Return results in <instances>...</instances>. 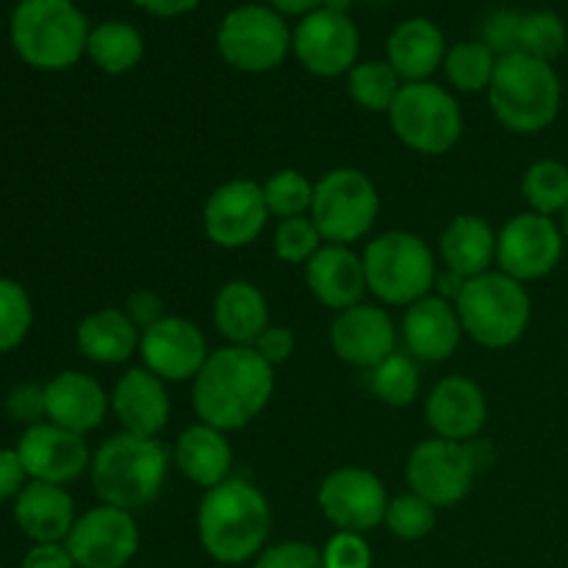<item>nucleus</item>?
I'll return each mask as SVG.
<instances>
[{
  "label": "nucleus",
  "mask_w": 568,
  "mask_h": 568,
  "mask_svg": "<svg viewBox=\"0 0 568 568\" xmlns=\"http://www.w3.org/2000/svg\"><path fill=\"white\" fill-rule=\"evenodd\" d=\"M322 516L344 532H369L383 525L388 508V494L381 477L364 466H338L322 480L320 494Z\"/></svg>",
  "instance_id": "nucleus-13"
},
{
  "label": "nucleus",
  "mask_w": 568,
  "mask_h": 568,
  "mask_svg": "<svg viewBox=\"0 0 568 568\" xmlns=\"http://www.w3.org/2000/svg\"><path fill=\"white\" fill-rule=\"evenodd\" d=\"M403 81L388 61H361L347 72V94L366 111H386L397 100Z\"/></svg>",
  "instance_id": "nucleus-35"
},
{
  "label": "nucleus",
  "mask_w": 568,
  "mask_h": 568,
  "mask_svg": "<svg viewBox=\"0 0 568 568\" xmlns=\"http://www.w3.org/2000/svg\"><path fill=\"white\" fill-rule=\"evenodd\" d=\"M436 514L438 508H433L427 499H422L419 494L410 491L388 503L383 525H386L388 532L397 536L399 541H422V538H427L436 530Z\"/></svg>",
  "instance_id": "nucleus-38"
},
{
  "label": "nucleus",
  "mask_w": 568,
  "mask_h": 568,
  "mask_svg": "<svg viewBox=\"0 0 568 568\" xmlns=\"http://www.w3.org/2000/svg\"><path fill=\"white\" fill-rule=\"evenodd\" d=\"M560 227H564V236L568 239V209L564 211V225H560Z\"/></svg>",
  "instance_id": "nucleus-53"
},
{
  "label": "nucleus",
  "mask_w": 568,
  "mask_h": 568,
  "mask_svg": "<svg viewBox=\"0 0 568 568\" xmlns=\"http://www.w3.org/2000/svg\"><path fill=\"white\" fill-rule=\"evenodd\" d=\"M494 453L480 438L475 442H447L427 438L419 442L405 464V480L410 491L419 494L433 508H453L469 497L475 477L491 466Z\"/></svg>",
  "instance_id": "nucleus-8"
},
{
  "label": "nucleus",
  "mask_w": 568,
  "mask_h": 568,
  "mask_svg": "<svg viewBox=\"0 0 568 568\" xmlns=\"http://www.w3.org/2000/svg\"><path fill=\"white\" fill-rule=\"evenodd\" d=\"M133 3L153 17H181L197 9L200 0H133Z\"/></svg>",
  "instance_id": "nucleus-49"
},
{
  "label": "nucleus",
  "mask_w": 568,
  "mask_h": 568,
  "mask_svg": "<svg viewBox=\"0 0 568 568\" xmlns=\"http://www.w3.org/2000/svg\"><path fill=\"white\" fill-rule=\"evenodd\" d=\"M172 458H175L178 471L192 486L203 488V491H211V488L231 480L233 447L227 442V433L216 430V427L205 425V422L186 427L178 436Z\"/></svg>",
  "instance_id": "nucleus-27"
},
{
  "label": "nucleus",
  "mask_w": 568,
  "mask_h": 568,
  "mask_svg": "<svg viewBox=\"0 0 568 568\" xmlns=\"http://www.w3.org/2000/svg\"><path fill=\"white\" fill-rule=\"evenodd\" d=\"M438 250H442L444 270L471 281L491 272V266L497 264V233L483 216L460 214L444 227Z\"/></svg>",
  "instance_id": "nucleus-29"
},
{
  "label": "nucleus",
  "mask_w": 568,
  "mask_h": 568,
  "mask_svg": "<svg viewBox=\"0 0 568 568\" xmlns=\"http://www.w3.org/2000/svg\"><path fill=\"white\" fill-rule=\"evenodd\" d=\"M331 347L344 364L369 372L397 353V327L386 308L358 303L336 314L331 325Z\"/></svg>",
  "instance_id": "nucleus-19"
},
{
  "label": "nucleus",
  "mask_w": 568,
  "mask_h": 568,
  "mask_svg": "<svg viewBox=\"0 0 568 568\" xmlns=\"http://www.w3.org/2000/svg\"><path fill=\"white\" fill-rule=\"evenodd\" d=\"M31 297L17 281L0 277V353L20 347L31 331Z\"/></svg>",
  "instance_id": "nucleus-39"
},
{
  "label": "nucleus",
  "mask_w": 568,
  "mask_h": 568,
  "mask_svg": "<svg viewBox=\"0 0 568 568\" xmlns=\"http://www.w3.org/2000/svg\"><path fill=\"white\" fill-rule=\"evenodd\" d=\"M270 209L264 186L250 178H236L209 194L203 205V231L222 250H242L264 233Z\"/></svg>",
  "instance_id": "nucleus-14"
},
{
  "label": "nucleus",
  "mask_w": 568,
  "mask_h": 568,
  "mask_svg": "<svg viewBox=\"0 0 568 568\" xmlns=\"http://www.w3.org/2000/svg\"><path fill=\"white\" fill-rule=\"evenodd\" d=\"M253 568H325L322 549L308 541H281L266 547L255 558Z\"/></svg>",
  "instance_id": "nucleus-42"
},
{
  "label": "nucleus",
  "mask_w": 568,
  "mask_h": 568,
  "mask_svg": "<svg viewBox=\"0 0 568 568\" xmlns=\"http://www.w3.org/2000/svg\"><path fill=\"white\" fill-rule=\"evenodd\" d=\"M366 288L381 305L408 308L430 297L436 288L438 264L430 244L410 231L381 233L364 250Z\"/></svg>",
  "instance_id": "nucleus-6"
},
{
  "label": "nucleus",
  "mask_w": 568,
  "mask_h": 568,
  "mask_svg": "<svg viewBox=\"0 0 568 568\" xmlns=\"http://www.w3.org/2000/svg\"><path fill=\"white\" fill-rule=\"evenodd\" d=\"M139 355H142L144 369H150L164 383H186L200 375L211 349L194 322L183 316H164L142 331Z\"/></svg>",
  "instance_id": "nucleus-17"
},
{
  "label": "nucleus",
  "mask_w": 568,
  "mask_h": 568,
  "mask_svg": "<svg viewBox=\"0 0 568 568\" xmlns=\"http://www.w3.org/2000/svg\"><path fill=\"white\" fill-rule=\"evenodd\" d=\"M125 314L131 316V322L139 331H144V327L155 325V322H161L166 316L164 300L155 292H150V288H142V292H133L131 297H128Z\"/></svg>",
  "instance_id": "nucleus-46"
},
{
  "label": "nucleus",
  "mask_w": 568,
  "mask_h": 568,
  "mask_svg": "<svg viewBox=\"0 0 568 568\" xmlns=\"http://www.w3.org/2000/svg\"><path fill=\"white\" fill-rule=\"evenodd\" d=\"M464 333L486 349H508L530 327L532 303L525 283L491 270L466 281L458 303Z\"/></svg>",
  "instance_id": "nucleus-7"
},
{
  "label": "nucleus",
  "mask_w": 568,
  "mask_h": 568,
  "mask_svg": "<svg viewBox=\"0 0 568 568\" xmlns=\"http://www.w3.org/2000/svg\"><path fill=\"white\" fill-rule=\"evenodd\" d=\"M272 530V508L264 491L242 477L205 491L197 508V536L209 558L239 566L255 560L266 549Z\"/></svg>",
  "instance_id": "nucleus-2"
},
{
  "label": "nucleus",
  "mask_w": 568,
  "mask_h": 568,
  "mask_svg": "<svg viewBox=\"0 0 568 568\" xmlns=\"http://www.w3.org/2000/svg\"><path fill=\"white\" fill-rule=\"evenodd\" d=\"M216 48L233 70L270 72L286 61L292 31L275 9L247 3L227 11L216 31Z\"/></svg>",
  "instance_id": "nucleus-11"
},
{
  "label": "nucleus",
  "mask_w": 568,
  "mask_h": 568,
  "mask_svg": "<svg viewBox=\"0 0 568 568\" xmlns=\"http://www.w3.org/2000/svg\"><path fill=\"white\" fill-rule=\"evenodd\" d=\"M139 331L125 314V308H100L83 316L75 331V344L81 355L100 366H120L139 353Z\"/></svg>",
  "instance_id": "nucleus-30"
},
{
  "label": "nucleus",
  "mask_w": 568,
  "mask_h": 568,
  "mask_svg": "<svg viewBox=\"0 0 568 568\" xmlns=\"http://www.w3.org/2000/svg\"><path fill=\"white\" fill-rule=\"evenodd\" d=\"M372 3H381V0H372Z\"/></svg>",
  "instance_id": "nucleus-54"
},
{
  "label": "nucleus",
  "mask_w": 568,
  "mask_h": 568,
  "mask_svg": "<svg viewBox=\"0 0 568 568\" xmlns=\"http://www.w3.org/2000/svg\"><path fill=\"white\" fill-rule=\"evenodd\" d=\"M272 247H275V255L283 264H308V261L325 247V239H322L314 220L305 214L277 222Z\"/></svg>",
  "instance_id": "nucleus-40"
},
{
  "label": "nucleus",
  "mask_w": 568,
  "mask_h": 568,
  "mask_svg": "<svg viewBox=\"0 0 568 568\" xmlns=\"http://www.w3.org/2000/svg\"><path fill=\"white\" fill-rule=\"evenodd\" d=\"M292 50L311 75H347L358 64L361 33L347 14L320 9L294 28Z\"/></svg>",
  "instance_id": "nucleus-16"
},
{
  "label": "nucleus",
  "mask_w": 568,
  "mask_h": 568,
  "mask_svg": "<svg viewBox=\"0 0 568 568\" xmlns=\"http://www.w3.org/2000/svg\"><path fill=\"white\" fill-rule=\"evenodd\" d=\"M111 410L122 425V433L142 438H159L170 425L172 403L166 383L144 366L122 372L111 392Z\"/></svg>",
  "instance_id": "nucleus-21"
},
{
  "label": "nucleus",
  "mask_w": 568,
  "mask_h": 568,
  "mask_svg": "<svg viewBox=\"0 0 568 568\" xmlns=\"http://www.w3.org/2000/svg\"><path fill=\"white\" fill-rule=\"evenodd\" d=\"M521 197L536 214H564L568 209V166L552 159L536 161L521 178Z\"/></svg>",
  "instance_id": "nucleus-33"
},
{
  "label": "nucleus",
  "mask_w": 568,
  "mask_h": 568,
  "mask_svg": "<svg viewBox=\"0 0 568 568\" xmlns=\"http://www.w3.org/2000/svg\"><path fill=\"white\" fill-rule=\"evenodd\" d=\"M381 211V194L369 175L355 166H336L314 183V203L311 220L320 227L325 244L353 247L369 236Z\"/></svg>",
  "instance_id": "nucleus-10"
},
{
  "label": "nucleus",
  "mask_w": 568,
  "mask_h": 568,
  "mask_svg": "<svg viewBox=\"0 0 568 568\" xmlns=\"http://www.w3.org/2000/svg\"><path fill=\"white\" fill-rule=\"evenodd\" d=\"M568 44L566 22L555 11H530L521 14L519 31V53L532 55L552 64Z\"/></svg>",
  "instance_id": "nucleus-37"
},
{
  "label": "nucleus",
  "mask_w": 568,
  "mask_h": 568,
  "mask_svg": "<svg viewBox=\"0 0 568 568\" xmlns=\"http://www.w3.org/2000/svg\"><path fill=\"white\" fill-rule=\"evenodd\" d=\"M64 544L78 568H125L139 552V527L133 514L100 503L78 516Z\"/></svg>",
  "instance_id": "nucleus-15"
},
{
  "label": "nucleus",
  "mask_w": 568,
  "mask_h": 568,
  "mask_svg": "<svg viewBox=\"0 0 568 568\" xmlns=\"http://www.w3.org/2000/svg\"><path fill=\"white\" fill-rule=\"evenodd\" d=\"M464 325L455 303L430 294L419 303L408 305L403 316V342L410 358L422 364H442L449 361L460 347Z\"/></svg>",
  "instance_id": "nucleus-22"
},
{
  "label": "nucleus",
  "mask_w": 568,
  "mask_h": 568,
  "mask_svg": "<svg viewBox=\"0 0 568 568\" xmlns=\"http://www.w3.org/2000/svg\"><path fill=\"white\" fill-rule=\"evenodd\" d=\"M14 519L33 544H64L78 516L64 486L31 480L17 497Z\"/></svg>",
  "instance_id": "nucleus-26"
},
{
  "label": "nucleus",
  "mask_w": 568,
  "mask_h": 568,
  "mask_svg": "<svg viewBox=\"0 0 568 568\" xmlns=\"http://www.w3.org/2000/svg\"><path fill=\"white\" fill-rule=\"evenodd\" d=\"M425 419L436 438L475 442L488 422V399L471 377L449 375L427 394Z\"/></svg>",
  "instance_id": "nucleus-20"
},
{
  "label": "nucleus",
  "mask_w": 568,
  "mask_h": 568,
  "mask_svg": "<svg viewBox=\"0 0 568 568\" xmlns=\"http://www.w3.org/2000/svg\"><path fill=\"white\" fill-rule=\"evenodd\" d=\"M170 464V449L159 438L116 433L92 455L89 475L100 503L133 514L161 497Z\"/></svg>",
  "instance_id": "nucleus-3"
},
{
  "label": "nucleus",
  "mask_w": 568,
  "mask_h": 568,
  "mask_svg": "<svg viewBox=\"0 0 568 568\" xmlns=\"http://www.w3.org/2000/svg\"><path fill=\"white\" fill-rule=\"evenodd\" d=\"M20 568H78L67 544H33Z\"/></svg>",
  "instance_id": "nucleus-48"
},
{
  "label": "nucleus",
  "mask_w": 568,
  "mask_h": 568,
  "mask_svg": "<svg viewBox=\"0 0 568 568\" xmlns=\"http://www.w3.org/2000/svg\"><path fill=\"white\" fill-rule=\"evenodd\" d=\"M275 394V366L253 347L214 349L192 381V408L197 422L233 433L258 419Z\"/></svg>",
  "instance_id": "nucleus-1"
},
{
  "label": "nucleus",
  "mask_w": 568,
  "mask_h": 568,
  "mask_svg": "<svg viewBox=\"0 0 568 568\" xmlns=\"http://www.w3.org/2000/svg\"><path fill=\"white\" fill-rule=\"evenodd\" d=\"M322 564L325 568H372V547L361 532L338 530L331 541L322 547Z\"/></svg>",
  "instance_id": "nucleus-41"
},
{
  "label": "nucleus",
  "mask_w": 568,
  "mask_h": 568,
  "mask_svg": "<svg viewBox=\"0 0 568 568\" xmlns=\"http://www.w3.org/2000/svg\"><path fill=\"white\" fill-rule=\"evenodd\" d=\"M26 477L28 471L22 466L17 449H0V503L11 497H20L22 488L28 486Z\"/></svg>",
  "instance_id": "nucleus-47"
},
{
  "label": "nucleus",
  "mask_w": 568,
  "mask_h": 568,
  "mask_svg": "<svg viewBox=\"0 0 568 568\" xmlns=\"http://www.w3.org/2000/svg\"><path fill=\"white\" fill-rule=\"evenodd\" d=\"M89 22L72 0H20L11 11V44L33 70L59 72L87 53Z\"/></svg>",
  "instance_id": "nucleus-5"
},
{
  "label": "nucleus",
  "mask_w": 568,
  "mask_h": 568,
  "mask_svg": "<svg viewBox=\"0 0 568 568\" xmlns=\"http://www.w3.org/2000/svg\"><path fill=\"white\" fill-rule=\"evenodd\" d=\"M264 186V200L270 216L277 220H292V216L311 214V203H314V183L303 175L300 170H277L270 175V181L261 183Z\"/></svg>",
  "instance_id": "nucleus-36"
},
{
  "label": "nucleus",
  "mask_w": 568,
  "mask_h": 568,
  "mask_svg": "<svg viewBox=\"0 0 568 568\" xmlns=\"http://www.w3.org/2000/svg\"><path fill=\"white\" fill-rule=\"evenodd\" d=\"M464 286H466V277L455 275V272H449V270L438 272V277H436L438 297L449 300V303H458V297H460V292H464Z\"/></svg>",
  "instance_id": "nucleus-51"
},
{
  "label": "nucleus",
  "mask_w": 568,
  "mask_h": 568,
  "mask_svg": "<svg viewBox=\"0 0 568 568\" xmlns=\"http://www.w3.org/2000/svg\"><path fill=\"white\" fill-rule=\"evenodd\" d=\"M109 408L111 397L87 372L67 369L59 372L50 383H44V414H48V422L70 433H78V436L98 430Z\"/></svg>",
  "instance_id": "nucleus-23"
},
{
  "label": "nucleus",
  "mask_w": 568,
  "mask_h": 568,
  "mask_svg": "<svg viewBox=\"0 0 568 568\" xmlns=\"http://www.w3.org/2000/svg\"><path fill=\"white\" fill-rule=\"evenodd\" d=\"M447 50V39L436 22L425 20V17H410V20L399 22L388 37L386 61L403 83H422L430 81L433 72L444 67Z\"/></svg>",
  "instance_id": "nucleus-25"
},
{
  "label": "nucleus",
  "mask_w": 568,
  "mask_h": 568,
  "mask_svg": "<svg viewBox=\"0 0 568 568\" xmlns=\"http://www.w3.org/2000/svg\"><path fill=\"white\" fill-rule=\"evenodd\" d=\"M87 55L98 70L109 72V75H125L142 61L144 39L131 22H100L89 31Z\"/></svg>",
  "instance_id": "nucleus-31"
},
{
  "label": "nucleus",
  "mask_w": 568,
  "mask_h": 568,
  "mask_svg": "<svg viewBox=\"0 0 568 568\" xmlns=\"http://www.w3.org/2000/svg\"><path fill=\"white\" fill-rule=\"evenodd\" d=\"M17 455L31 480L53 483V486L78 480L92 466V453L83 436L64 430L53 422H39L28 427L17 444Z\"/></svg>",
  "instance_id": "nucleus-18"
},
{
  "label": "nucleus",
  "mask_w": 568,
  "mask_h": 568,
  "mask_svg": "<svg viewBox=\"0 0 568 568\" xmlns=\"http://www.w3.org/2000/svg\"><path fill=\"white\" fill-rule=\"evenodd\" d=\"M419 361L408 353H392L383 364L369 369L372 394L392 408H408L419 394Z\"/></svg>",
  "instance_id": "nucleus-34"
},
{
  "label": "nucleus",
  "mask_w": 568,
  "mask_h": 568,
  "mask_svg": "<svg viewBox=\"0 0 568 568\" xmlns=\"http://www.w3.org/2000/svg\"><path fill=\"white\" fill-rule=\"evenodd\" d=\"M560 100L564 87L549 61L527 53L499 55L488 87V103L508 131L521 136L547 131L558 120Z\"/></svg>",
  "instance_id": "nucleus-4"
},
{
  "label": "nucleus",
  "mask_w": 568,
  "mask_h": 568,
  "mask_svg": "<svg viewBox=\"0 0 568 568\" xmlns=\"http://www.w3.org/2000/svg\"><path fill=\"white\" fill-rule=\"evenodd\" d=\"M305 283H308L311 294L336 314L364 303V294L369 292L364 258L344 244H325L305 264Z\"/></svg>",
  "instance_id": "nucleus-24"
},
{
  "label": "nucleus",
  "mask_w": 568,
  "mask_h": 568,
  "mask_svg": "<svg viewBox=\"0 0 568 568\" xmlns=\"http://www.w3.org/2000/svg\"><path fill=\"white\" fill-rule=\"evenodd\" d=\"M6 410H9L17 422H26L28 427L48 419V414H44V386H33V383L17 386L14 392L9 394V399H6Z\"/></svg>",
  "instance_id": "nucleus-44"
},
{
  "label": "nucleus",
  "mask_w": 568,
  "mask_h": 568,
  "mask_svg": "<svg viewBox=\"0 0 568 568\" xmlns=\"http://www.w3.org/2000/svg\"><path fill=\"white\" fill-rule=\"evenodd\" d=\"M399 142L422 155H444L464 136V111L453 92L433 81L403 83L388 109Z\"/></svg>",
  "instance_id": "nucleus-9"
},
{
  "label": "nucleus",
  "mask_w": 568,
  "mask_h": 568,
  "mask_svg": "<svg viewBox=\"0 0 568 568\" xmlns=\"http://www.w3.org/2000/svg\"><path fill=\"white\" fill-rule=\"evenodd\" d=\"M214 327L227 344L253 347L270 327V303L250 281H231L214 297Z\"/></svg>",
  "instance_id": "nucleus-28"
},
{
  "label": "nucleus",
  "mask_w": 568,
  "mask_h": 568,
  "mask_svg": "<svg viewBox=\"0 0 568 568\" xmlns=\"http://www.w3.org/2000/svg\"><path fill=\"white\" fill-rule=\"evenodd\" d=\"M270 3L283 17H308L320 11L325 0H270Z\"/></svg>",
  "instance_id": "nucleus-50"
},
{
  "label": "nucleus",
  "mask_w": 568,
  "mask_h": 568,
  "mask_svg": "<svg viewBox=\"0 0 568 568\" xmlns=\"http://www.w3.org/2000/svg\"><path fill=\"white\" fill-rule=\"evenodd\" d=\"M519 31H521V14L519 11L499 9L483 22V39L488 48L497 55L519 53Z\"/></svg>",
  "instance_id": "nucleus-43"
},
{
  "label": "nucleus",
  "mask_w": 568,
  "mask_h": 568,
  "mask_svg": "<svg viewBox=\"0 0 568 568\" xmlns=\"http://www.w3.org/2000/svg\"><path fill=\"white\" fill-rule=\"evenodd\" d=\"M564 227L552 216L525 211L497 233V266L519 283L541 281L564 258Z\"/></svg>",
  "instance_id": "nucleus-12"
},
{
  "label": "nucleus",
  "mask_w": 568,
  "mask_h": 568,
  "mask_svg": "<svg viewBox=\"0 0 568 568\" xmlns=\"http://www.w3.org/2000/svg\"><path fill=\"white\" fill-rule=\"evenodd\" d=\"M294 347H297V342H294V333L288 331V327H281V325L266 327V331L258 336V342L253 344L255 353H258L261 358L272 366L286 364V361L294 355Z\"/></svg>",
  "instance_id": "nucleus-45"
},
{
  "label": "nucleus",
  "mask_w": 568,
  "mask_h": 568,
  "mask_svg": "<svg viewBox=\"0 0 568 568\" xmlns=\"http://www.w3.org/2000/svg\"><path fill=\"white\" fill-rule=\"evenodd\" d=\"M497 61L499 55L494 53L486 42H480V39H477V42H458L447 50L444 72H447V81L453 83L458 92H488L494 70H497Z\"/></svg>",
  "instance_id": "nucleus-32"
},
{
  "label": "nucleus",
  "mask_w": 568,
  "mask_h": 568,
  "mask_svg": "<svg viewBox=\"0 0 568 568\" xmlns=\"http://www.w3.org/2000/svg\"><path fill=\"white\" fill-rule=\"evenodd\" d=\"M353 3L355 0H325V3H322V9L336 11V14H347V11L353 9Z\"/></svg>",
  "instance_id": "nucleus-52"
}]
</instances>
